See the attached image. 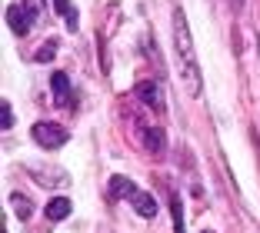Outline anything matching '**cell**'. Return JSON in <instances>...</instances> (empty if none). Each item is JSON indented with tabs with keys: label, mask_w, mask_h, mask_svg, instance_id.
<instances>
[{
	"label": "cell",
	"mask_w": 260,
	"mask_h": 233,
	"mask_svg": "<svg viewBox=\"0 0 260 233\" xmlns=\"http://www.w3.org/2000/svg\"><path fill=\"white\" fill-rule=\"evenodd\" d=\"M170 34H174V70L177 80L184 87L187 97H200L204 90V74H200V60H197V47H193L190 37V23H187V14L180 7L170 17Z\"/></svg>",
	"instance_id": "6da1fadb"
},
{
	"label": "cell",
	"mask_w": 260,
	"mask_h": 233,
	"mask_svg": "<svg viewBox=\"0 0 260 233\" xmlns=\"http://www.w3.org/2000/svg\"><path fill=\"white\" fill-rule=\"evenodd\" d=\"M30 137L37 147H44V150H60L63 143H67V130L60 127V123H50V120H40L30 127Z\"/></svg>",
	"instance_id": "7a4b0ae2"
},
{
	"label": "cell",
	"mask_w": 260,
	"mask_h": 233,
	"mask_svg": "<svg viewBox=\"0 0 260 233\" xmlns=\"http://www.w3.org/2000/svg\"><path fill=\"white\" fill-rule=\"evenodd\" d=\"M134 97H137L144 107L157 110V113L164 110V93H160V83H153V80H140L137 87H134Z\"/></svg>",
	"instance_id": "3957f363"
},
{
	"label": "cell",
	"mask_w": 260,
	"mask_h": 233,
	"mask_svg": "<svg viewBox=\"0 0 260 233\" xmlns=\"http://www.w3.org/2000/svg\"><path fill=\"white\" fill-rule=\"evenodd\" d=\"M140 134H144V147H147V153H153V157H164V150H167V137H164V130L153 123V127H144Z\"/></svg>",
	"instance_id": "277c9868"
},
{
	"label": "cell",
	"mask_w": 260,
	"mask_h": 233,
	"mask_svg": "<svg viewBox=\"0 0 260 233\" xmlns=\"http://www.w3.org/2000/svg\"><path fill=\"white\" fill-rule=\"evenodd\" d=\"M7 23H10V30H14L17 37H27V34H30V14L23 7H17V4L7 7Z\"/></svg>",
	"instance_id": "5b68a950"
},
{
	"label": "cell",
	"mask_w": 260,
	"mask_h": 233,
	"mask_svg": "<svg viewBox=\"0 0 260 233\" xmlns=\"http://www.w3.org/2000/svg\"><path fill=\"white\" fill-rule=\"evenodd\" d=\"M70 210H74V200L70 196H54V200H47V207H44V213H47V220H67L70 217Z\"/></svg>",
	"instance_id": "8992f818"
},
{
	"label": "cell",
	"mask_w": 260,
	"mask_h": 233,
	"mask_svg": "<svg viewBox=\"0 0 260 233\" xmlns=\"http://www.w3.org/2000/svg\"><path fill=\"white\" fill-rule=\"evenodd\" d=\"M127 200L134 203V210H137L140 217H157V200H153L150 193H144V190H134Z\"/></svg>",
	"instance_id": "52a82bcc"
},
{
	"label": "cell",
	"mask_w": 260,
	"mask_h": 233,
	"mask_svg": "<svg viewBox=\"0 0 260 233\" xmlns=\"http://www.w3.org/2000/svg\"><path fill=\"white\" fill-rule=\"evenodd\" d=\"M50 87H54V100H57V104H67V97H70V80H67V74H60V70H57V74L50 77Z\"/></svg>",
	"instance_id": "ba28073f"
},
{
	"label": "cell",
	"mask_w": 260,
	"mask_h": 233,
	"mask_svg": "<svg viewBox=\"0 0 260 233\" xmlns=\"http://www.w3.org/2000/svg\"><path fill=\"white\" fill-rule=\"evenodd\" d=\"M54 7H57V14L63 17V23H67L70 30H77V10L70 7V0H54Z\"/></svg>",
	"instance_id": "9c48e42d"
},
{
	"label": "cell",
	"mask_w": 260,
	"mask_h": 233,
	"mask_svg": "<svg viewBox=\"0 0 260 233\" xmlns=\"http://www.w3.org/2000/svg\"><path fill=\"white\" fill-rule=\"evenodd\" d=\"M10 203H14V213H17L20 220L30 217V200H27L23 193H14V196H10Z\"/></svg>",
	"instance_id": "30bf717a"
},
{
	"label": "cell",
	"mask_w": 260,
	"mask_h": 233,
	"mask_svg": "<svg viewBox=\"0 0 260 233\" xmlns=\"http://www.w3.org/2000/svg\"><path fill=\"white\" fill-rule=\"evenodd\" d=\"M110 190H114L117 196H130L137 187H134V183H130L127 177H114V180H110Z\"/></svg>",
	"instance_id": "8fae6325"
},
{
	"label": "cell",
	"mask_w": 260,
	"mask_h": 233,
	"mask_svg": "<svg viewBox=\"0 0 260 233\" xmlns=\"http://www.w3.org/2000/svg\"><path fill=\"white\" fill-rule=\"evenodd\" d=\"M0 113H4V123H0V127L10 130V127H14V107H10L7 100H4V104H0Z\"/></svg>",
	"instance_id": "7c38bea8"
},
{
	"label": "cell",
	"mask_w": 260,
	"mask_h": 233,
	"mask_svg": "<svg viewBox=\"0 0 260 233\" xmlns=\"http://www.w3.org/2000/svg\"><path fill=\"white\" fill-rule=\"evenodd\" d=\"M54 53H57L54 40H47V47H40V50H37V60H54Z\"/></svg>",
	"instance_id": "4fadbf2b"
},
{
	"label": "cell",
	"mask_w": 260,
	"mask_h": 233,
	"mask_svg": "<svg viewBox=\"0 0 260 233\" xmlns=\"http://www.w3.org/2000/svg\"><path fill=\"white\" fill-rule=\"evenodd\" d=\"M27 7H30V10H34V14H37V17L44 14V7H40V0H27Z\"/></svg>",
	"instance_id": "5bb4252c"
},
{
	"label": "cell",
	"mask_w": 260,
	"mask_h": 233,
	"mask_svg": "<svg viewBox=\"0 0 260 233\" xmlns=\"http://www.w3.org/2000/svg\"><path fill=\"white\" fill-rule=\"evenodd\" d=\"M204 233H214V230H204Z\"/></svg>",
	"instance_id": "9a60e30c"
}]
</instances>
